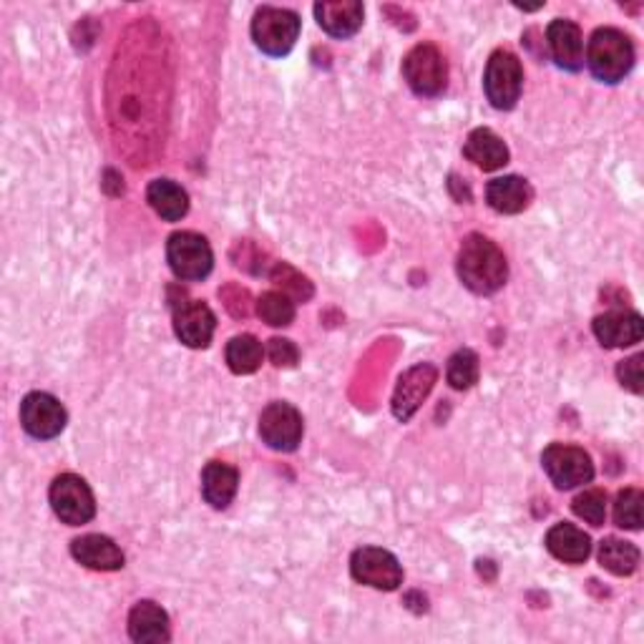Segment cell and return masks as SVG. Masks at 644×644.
I'll use <instances>...</instances> for the list:
<instances>
[{
	"label": "cell",
	"instance_id": "cell-1",
	"mask_svg": "<svg viewBox=\"0 0 644 644\" xmlns=\"http://www.w3.org/2000/svg\"><path fill=\"white\" fill-rule=\"evenodd\" d=\"M458 277L474 295H494L506 285L509 262L498 244L484 234H468L458 250Z\"/></svg>",
	"mask_w": 644,
	"mask_h": 644
},
{
	"label": "cell",
	"instance_id": "cell-2",
	"mask_svg": "<svg viewBox=\"0 0 644 644\" xmlns=\"http://www.w3.org/2000/svg\"><path fill=\"white\" fill-rule=\"evenodd\" d=\"M584 61L597 81L620 84L634 66V43L620 29H600L589 39Z\"/></svg>",
	"mask_w": 644,
	"mask_h": 644
},
{
	"label": "cell",
	"instance_id": "cell-3",
	"mask_svg": "<svg viewBox=\"0 0 644 644\" xmlns=\"http://www.w3.org/2000/svg\"><path fill=\"white\" fill-rule=\"evenodd\" d=\"M300 15L287 8L262 6L252 18V41L262 53L272 59H283L295 49L297 35H300Z\"/></svg>",
	"mask_w": 644,
	"mask_h": 644
},
{
	"label": "cell",
	"instance_id": "cell-4",
	"mask_svg": "<svg viewBox=\"0 0 644 644\" xmlns=\"http://www.w3.org/2000/svg\"><path fill=\"white\" fill-rule=\"evenodd\" d=\"M403 78L413 94L423 98L441 96L448 84L446 59L433 43H419L403 59Z\"/></svg>",
	"mask_w": 644,
	"mask_h": 644
},
{
	"label": "cell",
	"instance_id": "cell-5",
	"mask_svg": "<svg viewBox=\"0 0 644 644\" xmlns=\"http://www.w3.org/2000/svg\"><path fill=\"white\" fill-rule=\"evenodd\" d=\"M486 98L498 112H511L524 91V66L511 51L498 49L492 53L484 74Z\"/></svg>",
	"mask_w": 644,
	"mask_h": 644
},
{
	"label": "cell",
	"instance_id": "cell-6",
	"mask_svg": "<svg viewBox=\"0 0 644 644\" xmlns=\"http://www.w3.org/2000/svg\"><path fill=\"white\" fill-rule=\"evenodd\" d=\"M167 262L171 272L184 283H199L210 277L214 255L210 242L197 232H175L167 242Z\"/></svg>",
	"mask_w": 644,
	"mask_h": 644
},
{
	"label": "cell",
	"instance_id": "cell-7",
	"mask_svg": "<svg viewBox=\"0 0 644 644\" xmlns=\"http://www.w3.org/2000/svg\"><path fill=\"white\" fill-rule=\"evenodd\" d=\"M49 502L53 514L68 526H84L96 516V498L88 484L76 474H61L53 478Z\"/></svg>",
	"mask_w": 644,
	"mask_h": 644
},
{
	"label": "cell",
	"instance_id": "cell-8",
	"mask_svg": "<svg viewBox=\"0 0 644 644\" xmlns=\"http://www.w3.org/2000/svg\"><path fill=\"white\" fill-rule=\"evenodd\" d=\"M541 466L551 484L561 492L579 488L594 478V464L589 453L579 446H567V443H551L549 448H543Z\"/></svg>",
	"mask_w": 644,
	"mask_h": 644
},
{
	"label": "cell",
	"instance_id": "cell-9",
	"mask_svg": "<svg viewBox=\"0 0 644 644\" xmlns=\"http://www.w3.org/2000/svg\"><path fill=\"white\" fill-rule=\"evenodd\" d=\"M350 574L358 584L395 592L403 584V567L390 551L378 547H360L350 557Z\"/></svg>",
	"mask_w": 644,
	"mask_h": 644
},
{
	"label": "cell",
	"instance_id": "cell-10",
	"mask_svg": "<svg viewBox=\"0 0 644 644\" xmlns=\"http://www.w3.org/2000/svg\"><path fill=\"white\" fill-rule=\"evenodd\" d=\"M305 433L303 415L295 405L289 403H270L260 415V439L267 443L272 451L293 453L300 446Z\"/></svg>",
	"mask_w": 644,
	"mask_h": 644
},
{
	"label": "cell",
	"instance_id": "cell-11",
	"mask_svg": "<svg viewBox=\"0 0 644 644\" xmlns=\"http://www.w3.org/2000/svg\"><path fill=\"white\" fill-rule=\"evenodd\" d=\"M66 408L61 405L59 398H53L51 393H29L21 403V425L23 431L33 435L39 441H51L61 435V431L66 429Z\"/></svg>",
	"mask_w": 644,
	"mask_h": 644
},
{
	"label": "cell",
	"instance_id": "cell-12",
	"mask_svg": "<svg viewBox=\"0 0 644 644\" xmlns=\"http://www.w3.org/2000/svg\"><path fill=\"white\" fill-rule=\"evenodd\" d=\"M435 380H439V370H435L431 362H421V366L405 370V373L398 378L393 403H390L398 421L405 423L413 419L425 398L431 395Z\"/></svg>",
	"mask_w": 644,
	"mask_h": 644
},
{
	"label": "cell",
	"instance_id": "cell-13",
	"mask_svg": "<svg viewBox=\"0 0 644 644\" xmlns=\"http://www.w3.org/2000/svg\"><path fill=\"white\" fill-rule=\"evenodd\" d=\"M217 317L214 313L199 300L175 303V332L187 348L202 350L214 338Z\"/></svg>",
	"mask_w": 644,
	"mask_h": 644
},
{
	"label": "cell",
	"instance_id": "cell-14",
	"mask_svg": "<svg viewBox=\"0 0 644 644\" xmlns=\"http://www.w3.org/2000/svg\"><path fill=\"white\" fill-rule=\"evenodd\" d=\"M547 43L549 53L555 59L557 66L561 71H569V74H577L584 66V35L582 29L571 21H557L549 23L547 29Z\"/></svg>",
	"mask_w": 644,
	"mask_h": 644
},
{
	"label": "cell",
	"instance_id": "cell-15",
	"mask_svg": "<svg viewBox=\"0 0 644 644\" xmlns=\"http://www.w3.org/2000/svg\"><path fill=\"white\" fill-rule=\"evenodd\" d=\"M594 335L604 348H632L644 335V323L640 313L612 310L594 320Z\"/></svg>",
	"mask_w": 644,
	"mask_h": 644
},
{
	"label": "cell",
	"instance_id": "cell-16",
	"mask_svg": "<svg viewBox=\"0 0 644 644\" xmlns=\"http://www.w3.org/2000/svg\"><path fill=\"white\" fill-rule=\"evenodd\" d=\"M71 557L94 571H116L124 567V551L116 547L114 539L102 537V534H86V537L74 539Z\"/></svg>",
	"mask_w": 644,
	"mask_h": 644
},
{
	"label": "cell",
	"instance_id": "cell-17",
	"mask_svg": "<svg viewBox=\"0 0 644 644\" xmlns=\"http://www.w3.org/2000/svg\"><path fill=\"white\" fill-rule=\"evenodd\" d=\"M315 18L320 29L332 39H350L362 29L366 8L358 0H342V3H317Z\"/></svg>",
	"mask_w": 644,
	"mask_h": 644
},
{
	"label": "cell",
	"instance_id": "cell-18",
	"mask_svg": "<svg viewBox=\"0 0 644 644\" xmlns=\"http://www.w3.org/2000/svg\"><path fill=\"white\" fill-rule=\"evenodd\" d=\"M543 543H547L549 555L564 561V564H584L592 555V539L574 524L551 526Z\"/></svg>",
	"mask_w": 644,
	"mask_h": 644
},
{
	"label": "cell",
	"instance_id": "cell-19",
	"mask_svg": "<svg viewBox=\"0 0 644 644\" xmlns=\"http://www.w3.org/2000/svg\"><path fill=\"white\" fill-rule=\"evenodd\" d=\"M534 189L521 177H498L488 181L486 202L498 214H519L531 204Z\"/></svg>",
	"mask_w": 644,
	"mask_h": 644
},
{
	"label": "cell",
	"instance_id": "cell-20",
	"mask_svg": "<svg viewBox=\"0 0 644 644\" xmlns=\"http://www.w3.org/2000/svg\"><path fill=\"white\" fill-rule=\"evenodd\" d=\"M129 637L139 644H161L171 640L169 614L154 602H139L129 614Z\"/></svg>",
	"mask_w": 644,
	"mask_h": 644
},
{
	"label": "cell",
	"instance_id": "cell-21",
	"mask_svg": "<svg viewBox=\"0 0 644 644\" xmlns=\"http://www.w3.org/2000/svg\"><path fill=\"white\" fill-rule=\"evenodd\" d=\"M240 474L237 468L222 461H210L202 471V496L212 509H226L237 496Z\"/></svg>",
	"mask_w": 644,
	"mask_h": 644
},
{
	"label": "cell",
	"instance_id": "cell-22",
	"mask_svg": "<svg viewBox=\"0 0 644 644\" xmlns=\"http://www.w3.org/2000/svg\"><path fill=\"white\" fill-rule=\"evenodd\" d=\"M464 154L468 161H474V165L484 171H496L509 165V147H506L502 136L494 134L492 129L471 131L464 144Z\"/></svg>",
	"mask_w": 644,
	"mask_h": 644
},
{
	"label": "cell",
	"instance_id": "cell-23",
	"mask_svg": "<svg viewBox=\"0 0 644 644\" xmlns=\"http://www.w3.org/2000/svg\"><path fill=\"white\" fill-rule=\"evenodd\" d=\"M151 210L165 222L184 220L189 212V194L171 179H154L147 189Z\"/></svg>",
	"mask_w": 644,
	"mask_h": 644
},
{
	"label": "cell",
	"instance_id": "cell-24",
	"mask_svg": "<svg viewBox=\"0 0 644 644\" xmlns=\"http://www.w3.org/2000/svg\"><path fill=\"white\" fill-rule=\"evenodd\" d=\"M262 358H265V348H262V342L255 335H234V338L226 342V366H230L232 373L237 376L257 373Z\"/></svg>",
	"mask_w": 644,
	"mask_h": 644
},
{
	"label": "cell",
	"instance_id": "cell-25",
	"mask_svg": "<svg viewBox=\"0 0 644 644\" xmlns=\"http://www.w3.org/2000/svg\"><path fill=\"white\" fill-rule=\"evenodd\" d=\"M600 564L614 577H630L640 567V549L630 541L610 537L600 543Z\"/></svg>",
	"mask_w": 644,
	"mask_h": 644
},
{
	"label": "cell",
	"instance_id": "cell-26",
	"mask_svg": "<svg viewBox=\"0 0 644 644\" xmlns=\"http://www.w3.org/2000/svg\"><path fill=\"white\" fill-rule=\"evenodd\" d=\"M257 315L270 328H287L295 320V300L285 293L272 289V293H265L257 300Z\"/></svg>",
	"mask_w": 644,
	"mask_h": 644
},
{
	"label": "cell",
	"instance_id": "cell-27",
	"mask_svg": "<svg viewBox=\"0 0 644 644\" xmlns=\"http://www.w3.org/2000/svg\"><path fill=\"white\" fill-rule=\"evenodd\" d=\"M446 378H448L451 388H456V390L474 388V383L478 380V356L476 352L468 350V348L453 352L451 360H448Z\"/></svg>",
	"mask_w": 644,
	"mask_h": 644
},
{
	"label": "cell",
	"instance_id": "cell-28",
	"mask_svg": "<svg viewBox=\"0 0 644 644\" xmlns=\"http://www.w3.org/2000/svg\"><path fill=\"white\" fill-rule=\"evenodd\" d=\"M642 504L644 496L640 488H624V492L616 494L614 502V521L620 529L640 531L642 529Z\"/></svg>",
	"mask_w": 644,
	"mask_h": 644
},
{
	"label": "cell",
	"instance_id": "cell-29",
	"mask_svg": "<svg viewBox=\"0 0 644 644\" xmlns=\"http://www.w3.org/2000/svg\"><path fill=\"white\" fill-rule=\"evenodd\" d=\"M571 509H574V514L579 516V519H584L587 524L604 526V519H606V494L602 492V488H589V492L579 494L574 498Z\"/></svg>",
	"mask_w": 644,
	"mask_h": 644
},
{
	"label": "cell",
	"instance_id": "cell-30",
	"mask_svg": "<svg viewBox=\"0 0 644 644\" xmlns=\"http://www.w3.org/2000/svg\"><path fill=\"white\" fill-rule=\"evenodd\" d=\"M272 283H275L277 287H283V293L287 297H293V300H310L313 297L310 283H307L300 272H295L287 265H277L275 270H272Z\"/></svg>",
	"mask_w": 644,
	"mask_h": 644
},
{
	"label": "cell",
	"instance_id": "cell-31",
	"mask_svg": "<svg viewBox=\"0 0 644 644\" xmlns=\"http://www.w3.org/2000/svg\"><path fill=\"white\" fill-rule=\"evenodd\" d=\"M267 358L275 368H295L297 360H300V350L293 340L272 338L267 342Z\"/></svg>",
	"mask_w": 644,
	"mask_h": 644
},
{
	"label": "cell",
	"instance_id": "cell-32",
	"mask_svg": "<svg viewBox=\"0 0 644 644\" xmlns=\"http://www.w3.org/2000/svg\"><path fill=\"white\" fill-rule=\"evenodd\" d=\"M642 360H644L642 356H632L627 360H622L620 368H616V378H620L622 388H627L634 395H642V390H644Z\"/></svg>",
	"mask_w": 644,
	"mask_h": 644
}]
</instances>
